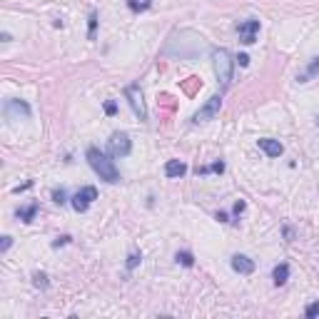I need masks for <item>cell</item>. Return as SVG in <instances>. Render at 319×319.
I'll return each mask as SVG.
<instances>
[{
    "mask_svg": "<svg viewBox=\"0 0 319 319\" xmlns=\"http://www.w3.org/2000/svg\"><path fill=\"white\" fill-rule=\"evenodd\" d=\"M85 157H87L90 167L95 170V175H97L100 180H105V182H110V185H112V182H120V170L115 167V162L110 160V155L100 152L97 147H87Z\"/></svg>",
    "mask_w": 319,
    "mask_h": 319,
    "instance_id": "cell-1",
    "label": "cell"
},
{
    "mask_svg": "<svg viewBox=\"0 0 319 319\" xmlns=\"http://www.w3.org/2000/svg\"><path fill=\"white\" fill-rule=\"evenodd\" d=\"M212 65H215V75H217L222 90H227L230 82H232V67H235V57H232V52H230L227 47H217V50H212Z\"/></svg>",
    "mask_w": 319,
    "mask_h": 319,
    "instance_id": "cell-2",
    "label": "cell"
},
{
    "mask_svg": "<svg viewBox=\"0 0 319 319\" xmlns=\"http://www.w3.org/2000/svg\"><path fill=\"white\" fill-rule=\"evenodd\" d=\"M132 152V140L127 132H112L107 140V155L110 157H127Z\"/></svg>",
    "mask_w": 319,
    "mask_h": 319,
    "instance_id": "cell-3",
    "label": "cell"
},
{
    "mask_svg": "<svg viewBox=\"0 0 319 319\" xmlns=\"http://www.w3.org/2000/svg\"><path fill=\"white\" fill-rule=\"evenodd\" d=\"M125 97H127L130 107L135 110V115L145 122V120H147V107H145V97H142L140 85H127V87H125Z\"/></svg>",
    "mask_w": 319,
    "mask_h": 319,
    "instance_id": "cell-4",
    "label": "cell"
},
{
    "mask_svg": "<svg viewBox=\"0 0 319 319\" xmlns=\"http://www.w3.org/2000/svg\"><path fill=\"white\" fill-rule=\"evenodd\" d=\"M95 200H97V190H95L92 185H87V187H82L80 192H75V195L70 197V205H72L75 212H85Z\"/></svg>",
    "mask_w": 319,
    "mask_h": 319,
    "instance_id": "cell-5",
    "label": "cell"
},
{
    "mask_svg": "<svg viewBox=\"0 0 319 319\" xmlns=\"http://www.w3.org/2000/svg\"><path fill=\"white\" fill-rule=\"evenodd\" d=\"M220 107H222V95H215V97H210L197 112H195V122H207V120H212L217 112H220Z\"/></svg>",
    "mask_w": 319,
    "mask_h": 319,
    "instance_id": "cell-6",
    "label": "cell"
},
{
    "mask_svg": "<svg viewBox=\"0 0 319 319\" xmlns=\"http://www.w3.org/2000/svg\"><path fill=\"white\" fill-rule=\"evenodd\" d=\"M237 32H240V40H242L245 45H252V42L257 40V35H260V20H255V17L242 20V22L237 25Z\"/></svg>",
    "mask_w": 319,
    "mask_h": 319,
    "instance_id": "cell-7",
    "label": "cell"
},
{
    "mask_svg": "<svg viewBox=\"0 0 319 319\" xmlns=\"http://www.w3.org/2000/svg\"><path fill=\"white\" fill-rule=\"evenodd\" d=\"M5 117L7 120H20V117H30V105L22 102V100H7L5 107H2Z\"/></svg>",
    "mask_w": 319,
    "mask_h": 319,
    "instance_id": "cell-8",
    "label": "cell"
},
{
    "mask_svg": "<svg viewBox=\"0 0 319 319\" xmlns=\"http://www.w3.org/2000/svg\"><path fill=\"white\" fill-rule=\"evenodd\" d=\"M260 150H262L267 157H280V155L285 152L282 142H280V140H272V137H262V140H260Z\"/></svg>",
    "mask_w": 319,
    "mask_h": 319,
    "instance_id": "cell-9",
    "label": "cell"
},
{
    "mask_svg": "<svg viewBox=\"0 0 319 319\" xmlns=\"http://www.w3.org/2000/svg\"><path fill=\"white\" fill-rule=\"evenodd\" d=\"M232 270L240 275H252L255 272V260H250L247 255H235L232 257Z\"/></svg>",
    "mask_w": 319,
    "mask_h": 319,
    "instance_id": "cell-10",
    "label": "cell"
},
{
    "mask_svg": "<svg viewBox=\"0 0 319 319\" xmlns=\"http://www.w3.org/2000/svg\"><path fill=\"white\" fill-rule=\"evenodd\" d=\"M165 175H167L170 180H177V177L187 175V165H185L182 160H170V162L165 165Z\"/></svg>",
    "mask_w": 319,
    "mask_h": 319,
    "instance_id": "cell-11",
    "label": "cell"
},
{
    "mask_svg": "<svg viewBox=\"0 0 319 319\" xmlns=\"http://www.w3.org/2000/svg\"><path fill=\"white\" fill-rule=\"evenodd\" d=\"M319 72V57H312V62L297 75V82H310V80H315Z\"/></svg>",
    "mask_w": 319,
    "mask_h": 319,
    "instance_id": "cell-12",
    "label": "cell"
},
{
    "mask_svg": "<svg viewBox=\"0 0 319 319\" xmlns=\"http://www.w3.org/2000/svg\"><path fill=\"white\" fill-rule=\"evenodd\" d=\"M272 280H275V285H277V287H282V285L290 280V265H287V262L277 265V267H275V272H272Z\"/></svg>",
    "mask_w": 319,
    "mask_h": 319,
    "instance_id": "cell-13",
    "label": "cell"
},
{
    "mask_svg": "<svg viewBox=\"0 0 319 319\" xmlns=\"http://www.w3.org/2000/svg\"><path fill=\"white\" fill-rule=\"evenodd\" d=\"M35 215H37V202H32V205H27V207H20V210H17V220H22V222H32V220H35Z\"/></svg>",
    "mask_w": 319,
    "mask_h": 319,
    "instance_id": "cell-14",
    "label": "cell"
},
{
    "mask_svg": "<svg viewBox=\"0 0 319 319\" xmlns=\"http://www.w3.org/2000/svg\"><path fill=\"white\" fill-rule=\"evenodd\" d=\"M127 5H130V10L142 12V10H147V7L152 5V0H127Z\"/></svg>",
    "mask_w": 319,
    "mask_h": 319,
    "instance_id": "cell-15",
    "label": "cell"
},
{
    "mask_svg": "<svg viewBox=\"0 0 319 319\" xmlns=\"http://www.w3.org/2000/svg\"><path fill=\"white\" fill-rule=\"evenodd\" d=\"M175 260H177L182 267H192V265H195V257H192L190 252H177V257H175Z\"/></svg>",
    "mask_w": 319,
    "mask_h": 319,
    "instance_id": "cell-16",
    "label": "cell"
},
{
    "mask_svg": "<svg viewBox=\"0 0 319 319\" xmlns=\"http://www.w3.org/2000/svg\"><path fill=\"white\" fill-rule=\"evenodd\" d=\"M32 285L40 287V290H45V287H47V275H45V272H35V275H32Z\"/></svg>",
    "mask_w": 319,
    "mask_h": 319,
    "instance_id": "cell-17",
    "label": "cell"
},
{
    "mask_svg": "<svg viewBox=\"0 0 319 319\" xmlns=\"http://www.w3.org/2000/svg\"><path fill=\"white\" fill-rule=\"evenodd\" d=\"M140 260H142V255H140V252H132V255L127 257V262H125V267H127V270H135V267L140 265Z\"/></svg>",
    "mask_w": 319,
    "mask_h": 319,
    "instance_id": "cell-18",
    "label": "cell"
},
{
    "mask_svg": "<svg viewBox=\"0 0 319 319\" xmlns=\"http://www.w3.org/2000/svg\"><path fill=\"white\" fill-rule=\"evenodd\" d=\"M52 202H57V205H65V202H67V195H65V190H62V187L52 192Z\"/></svg>",
    "mask_w": 319,
    "mask_h": 319,
    "instance_id": "cell-19",
    "label": "cell"
},
{
    "mask_svg": "<svg viewBox=\"0 0 319 319\" xmlns=\"http://www.w3.org/2000/svg\"><path fill=\"white\" fill-rule=\"evenodd\" d=\"M305 315H307L310 319H312V317H319V302H312V305H307Z\"/></svg>",
    "mask_w": 319,
    "mask_h": 319,
    "instance_id": "cell-20",
    "label": "cell"
},
{
    "mask_svg": "<svg viewBox=\"0 0 319 319\" xmlns=\"http://www.w3.org/2000/svg\"><path fill=\"white\" fill-rule=\"evenodd\" d=\"M95 27H97V12H90V30H87L90 37H95Z\"/></svg>",
    "mask_w": 319,
    "mask_h": 319,
    "instance_id": "cell-21",
    "label": "cell"
},
{
    "mask_svg": "<svg viewBox=\"0 0 319 319\" xmlns=\"http://www.w3.org/2000/svg\"><path fill=\"white\" fill-rule=\"evenodd\" d=\"M10 245H12V237H7V235H5V237H2V245H0V252H7V250H10Z\"/></svg>",
    "mask_w": 319,
    "mask_h": 319,
    "instance_id": "cell-22",
    "label": "cell"
},
{
    "mask_svg": "<svg viewBox=\"0 0 319 319\" xmlns=\"http://www.w3.org/2000/svg\"><path fill=\"white\" fill-rule=\"evenodd\" d=\"M67 242H70V237H67V235H65V237H57V240H55V242H52V247H55V250H57V247H62V245H67Z\"/></svg>",
    "mask_w": 319,
    "mask_h": 319,
    "instance_id": "cell-23",
    "label": "cell"
},
{
    "mask_svg": "<svg viewBox=\"0 0 319 319\" xmlns=\"http://www.w3.org/2000/svg\"><path fill=\"white\" fill-rule=\"evenodd\" d=\"M105 112H107V115H115V112H117V105H115V102H107V105H105Z\"/></svg>",
    "mask_w": 319,
    "mask_h": 319,
    "instance_id": "cell-24",
    "label": "cell"
},
{
    "mask_svg": "<svg viewBox=\"0 0 319 319\" xmlns=\"http://www.w3.org/2000/svg\"><path fill=\"white\" fill-rule=\"evenodd\" d=\"M245 207H247V205H245L242 200H240V202H235V215H242V212H245Z\"/></svg>",
    "mask_w": 319,
    "mask_h": 319,
    "instance_id": "cell-25",
    "label": "cell"
},
{
    "mask_svg": "<svg viewBox=\"0 0 319 319\" xmlns=\"http://www.w3.org/2000/svg\"><path fill=\"white\" fill-rule=\"evenodd\" d=\"M237 62H240L242 67H247V65H250V57H247V55H240V57H237Z\"/></svg>",
    "mask_w": 319,
    "mask_h": 319,
    "instance_id": "cell-26",
    "label": "cell"
},
{
    "mask_svg": "<svg viewBox=\"0 0 319 319\" xmlns=\"http://www.w3.org/2000/svg\"><path fill=\"white\" fill-rule=\"evenodd\" d=\"M217 220L220 222H227V212H217Z\"/></svg>",
    "mask_w": 319,
    "mask_h": 319,
    "instance_id": "cell-27",
    "label": "cell"
},
{
    "mask_svg": "<svg viewBox=\"0 0 319 319\" xmlns=\"http://www.w3.org/2000/svg\"><path fill=\"white\" fill-rule=\"evenodd\" d=\"M317 125H319V115H317Z\"/></svg>",
    "mask_w": 319,
    "mask_h": 319,
    "instance_id": "cell-28",
    "label": "cell"
}]
</instances>
